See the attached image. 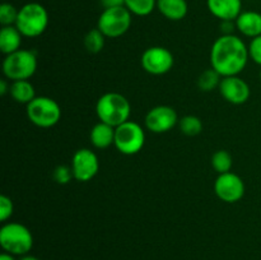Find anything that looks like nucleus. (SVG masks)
I'll return each instance as SVG.
<instances>
[{"mask_svg": "<svg viewBox=\"0 0 261 260\" xmlns=\"http://www.w3.org/2000/svg\"><path fill=\"white\" fill-rule=\"evenodd\" d=\"M249 59V46L236 35H222L212 46L211 65L222 76L239 75Z\"/></svg>", "mask_w": 261, "mask_h": 260, "instance_id": "f257e3e1", "label": "nucleus"}, {"mask_svg": "<svg viewBox=\"0 0 261 260\" xmlns=\"http://www.w3.org/2000/svg\"><path fill=\"white\" fill-rule=\"evenodd\" d=\"M96 114L99 121L117 127L130 119L132 105L129 99L117 92L102 94L96 103Z\"/></svg>", "mask_w": 261, "mask_h": 260, "instance_id": "f03ea898", "label": "nucleus"}, {"mask_svg": "<svg viewBox=\"0 0 261 260\" xmlns=\"http://www.w3.org/2000/svg\"><path fill=\"white\" fill-rule=\"evenodd\" d=\"M48 25V13L40 3H27L18 12L15 27L23 37L35 38L42 35Z\"/></svg>", "mask_w": 261, "mask_h": 260, "instance_id": "7ed1b4c3", "label": "nucleus"}, {"mask_svg": "<svg viewBox=\"0 0 261 260\" xmlns=\"http://www.w3.org/2000/svg\"><path fill=\"white\" fill-rule=\"evenodd\" d=\"M0 245L8 254L23 256L32 249L33 236L24 224L9 222L0 228Z\"/></svg>", "mask_w": 261, "mask_h": 260, "instance_id": "20e7f679", "label": "nucleus"}, {"mask_svg": "<svg viewBox=\"0 0 261 260\" xmlns=\"http://www.w3.org/2000/svg\"><path fill=\"white\" fill-rule=\"evenodd\" d=\"M37 70V56L31 50H18L5 55L3 73L9 81H28Z\"/></svg>", "mask_w": 261, "mask_h": 260, "instance_id": "39448f33", "label": "nucleus"}, {"mask_svg": "<svg viewBox=\"0 0 261 260\" xmlns=\"http://www.w3.org/2000/svg\"><path fill=\"white\" fill-rule=\"evenodd\" d=\"M27 117L33 125L42 129L53 127L60 121L61 107L51 97L37 96L25 107Z\"/></svg>", "mask_w": 261, "mask_h": 260, "instance_id": "423d86ee", "label": "nucleus"}, {"mask_svg": "<svg viewBox=\"0 0 261 260\" xmlns=\"http://www.w3.org/2000/svg\"><path fill=\"white\" fill-rule=\"evenodd\" d=\"M132 13L125 5L106 8L97 20V28L107 38H117L124 36L132 25Z\"/></svg>", "mask_w": 261, "mask_h": 260, "instance_id": "0eeeda50", "label": "nucleus"}, {"mask_svg": "<svg viewBox=\"0 0 261 260\" xmlns=\"http://www.w3.org/2000/svg\"><path fill=\"white\" fill-rule=\"evenodd\" d=\"M144 144L145 133L138 122L127 120L126 122L115 127L114 145L122 154H137L143 149Z\"/></svg>", "mask_w": 261, "mask_h": 260, "instance_id": "6e6552de", "label": "nucleus"}, {"mask_svg": "<svg viewBox=\"0 0 261 260\" xmlns=\"http://www.w3.org/2000/svg\"><path fill=\"white\" fill-rule=\"evenodd\" d=\"M142 66L152 75H163L173 68L175 59L168 48L162 46L148 47L142 55Z\"/></svg>", "mask_w": 261, "mask_h": 260, "instance_id": "1a4fd4ad", "label": "nucleus"}, {"mask_svg": "<svg viewBox=\"0 0 261 260\" xmlns=\"http://www.w3.org/2000/svg\"><path fill=\"white\" fill-rule=\"evenodd\" d=\"M74 178L79 183H88L98 173L99 161L96 153L88 148H81L71 158Z\"/></svg>", "mask_w": 261, "mask_h": 260, "instance_id": "9d476101", "label": "nucleus"}, {"mask_svg": "<svg viewBox=\"0 0 261 260\" xmlns=\"http://www.w3.org/2000/svg\"><path fill=\"white\" fill-rule=\"evenodd\" d=\"M214 193L226 203H236L245 195V183L239 175L233 172H226L218 175L214 181Z\"/></svg>", "mask_w": 261, "mask_h": 260, "instance_id": "9b49d317", "label": "nucleus"}, {"mask_svg": "<svg viewBox=\"0 0 261 260\" xmlns=\"http://www.w3.org/2000/svg\"><path fill=\"white\" fill-rule=\"evenodd\" d=\"M178 116L175 109L166 105L155 106L148 111L145 115L144 124L149 132L155 134H162V133L170 132L171 129L178 124Z\"/></svg>", "mask_w": 261, "mask_h": 260, "instance_id": "f8f14e48", "label": "nucleus"}, {"mask_svg": "<svg viewBox=\"0 0 261 260\" xmlns=\"http://www.w3.org/2000/svg\"><path fill=\"white\" fill-rule=\"evenodd\" d=\"M219 93L232 105H242L250 98V87L239 75L223 76L219 84Z\"/></svg>", "mask_w": 261, "mask_h": 260, "instance_id": "ddd939ff", "label": "nucleus"}, {"mask_svg": "<svg viewBox=\"0 0 261 260\" xmlns=\"http://www.w3.org/2000/svg\"><path fill=\"white\" fill-rule=\"evenodd\" d=\"M212 14L221 20H236L242 13L241 0H206Z\"/></svg>", "mask_w": 261, "mask_h": 260, "instance_id": "4468645a", "label": "nucleus"}, {"mask_svg": "<svg viewBox=\"0 0 261 260\" xmlns=\"http://www.w3.org/2000/svg\"><path fill=\"white\" fill-rule=\"evenodd\" d=\"M234 22L237 30L246 37L255 38L261 36V13L246 10L242 12Z\"/></svg>", "mask_w": 261, "mask_h": 260, "instance_id": "2eb2a0df", "label": "nucleus"}, {"mask_svg": "<svg viewBox=\"0 0 261 260\" xmlns=\"http://www.w3.org/2000/svg\"><path fill=\"white\" fill-rule=\"evenodd\" d=\"M157 9L165 18L177 22L188 15L189 5L186 0H157Z\"/></svg>", "mask_w": 261, "mask_h": 260, "instance_id": "dca6fc26", "label": "nucleus"}, {"mask_svg": "<svg viewBox=\"0 0 261 260\" xmlns=\"http://www.w3.org/2000/svg\"><path fill=\"white\" fill-rule=\"evenodd\" d=\"M91 143L98 149L109 148L115 143V127L106 122L99 121L91 130Z\"/></svg>", "mask_w": 261, "mask_h": 260, "instance_id": "f3484780", "label": "nucleus"}, {"mask_svg": "<svg viewBox=\"0 0 261 260\" xmlns=\"http://www.w3.org/2000/svg\"><path fill=\"white\" fill-rule=\"evenodd\" d=\"M22 33L15 25H7L0 31V51L4 55L20 50L22 45Z\"/></svg>", "mask_w": 261, "mask_h": 260, "instance_id": "a211bd4d", "label": "nucleus"}, {"mask_svg": "<svg viewBox=\"0 0 261 260\" xmlns=\"http://www.w3.org/2000/svg\"><path fill=\"white\" fill-rule=\"evenodd\" d=\"M9 93L12 98L18 103H23L27 106L32 99H35L36 91L33 84L30 81H15L10 83Z\"/></svg>", "mask_w": 261, "mask_h": 260, "instance_id": "6ab92c4d", "label": "nucleus"}, {"mask_svg": "<svg viewBox=\"0 0 261 260\" xmlns=\"http://www.w3.org/2000/svg\"><path fill=\"white\" fill-rule=\"evenodd\" d=\"M223 76L214 70L213 68L206 69L199 75L198 78V87L203 92H212L214 88H219V84Z\"/></svg>", "mask_w": 261, "mask_h": 260, "instance_id": "aec40b11", "label": "nucleus"}, {"mask_svg": "<svg viewBox=\"0 0 261 260\" xmlns=\"http://www.w3.org/2000/svg\"><path fill=\"white\" fill-rule=\"evenodd\" d=\"M124 5L133 15L147 17L157 8V0H125Z\"/></svg>", "mask_w": 261, "mask_h": 260, "instance_id": "412c9836", "label": "nucleus"}, {"mask_svg": "<svg viewBox=\"0 0 261 260\" xmlns=\"http://www.w3.org/2000/svg\"><path fill=\"white\" fill-rule=\"evenodd\" d=\"M105 40H106V36L98 28H93L84 37V47L88 53L98 54L105 47Z\"/></svg>", "mask_w": 261, "mask_h": 260, "instance_id": "4be33fe9", "label": "nucleus"}, {"mask_svg": "<svg viewBox=\"0 0 261 260\" xmlns=\"http://www.w3.org/2000/svg\"><path fill=\"white\" fill-rule=\"evenodd\" d=\"M178 126H180L182 134L188 135V137H195V135L200 134L203 130V122L198 116L186 115L178 120Z\"/></svg>", "mask_w": 261, "mask_h": 260, "instance_id": "5701e85b", "label": "nucleus"}, {"mask_svg": "<svg viewBox=\"0 0 261 260\" xmlns=\"http://www.w3.org/2000/svg\"><path fill=\"white\" fill-rule=\"evenodd\" d=\"M212 166H213V168L219 173V175H221V173L231 172V168L232 166H233L232 155L224 149L217 150L213 154V157H212Z\"/></svg>", "mask_w": 261, "mask_h": 260, "instance_id": "b1692460", "label": "nucleus"}, {"mask_svg": "<svg viewBox=\"0 0 261 260\" xmlns=\"http://www.w3.org/2000/svg\"><path fill=\"white\" fill-rule=\"evenodd\" d=\"M18 12L19 10L14 7V5L9 4V3H3L0 5V23L3 27L7 25H15L18 18Z\"/></svg>", "mask_w": 261, "mask_h": 260, "instance_id": "393cba45", "label": "nucleus"}, {"mask_svg": "<svg viewBox=\"0 0 261 260\" xmlns=\"http://www.w3.org/2000/svg\"><path fill=\"white\" fill-rule=\"evenodd\" d=\"M54 180L58 184H61V185H65V184L70 183L71 178H74L73 170L71 167L65 165H60L55 168L54 171Z\"/></svg>", "mask_w": 261, "mask_h": 260, "instance_id": "a878e982", "label": "nucleus"}, {"mask_svg": "<svg viewBox=\"0 0 261 260\" xmlns=\"http://www.w3.org/2000/svg\"><path fill=\"white\" fill-rule=\"evenodd\" d=\"M14 212V205L9 196L2 195L0 196V221L7 222Z\"/></svg>", "mask_w": 261, "mask_h": 260, "instance_id": "bb28decb", "label": "nucleus"}, {"mask_svg": "<svg viewBox=\"0 0 261 260\" xmlns=\"http://www.w3.org/2000/svg\"><path fill=\"white\" fill-rule=\"evenodd\" d=\"M249 55L254 63L261 65V36L252 38L249 45Z\"/></svg>", "mask_w": 261, "mask_h": 260, "instance_id": "cd10ccee", "label": "nucleus"}, {"mask_svg": "<svg viewBox=\"0 0 261 260\" xmlns=\"http://www.w3.org/2000/svg\"><path fill=\"white\" fill-rule=\"evenodd\" d=\"M234 28H236V22L234 20H222L221 31L223 35H233Z\"/></svg>", "mask_w": 261, "mask_h": 260, "instance_id": "c85d7f7f", "label": "nucleus"}, {"mask_svg": "<svg viewBox=\"0 0 261 260\" xmlns=\"http://www.w3.org/2000/svg\"><path fill=\"white\" fill-rule=\"evenodd\" d=\"M102 7L106 8H115V7H122L125 4V0H101Z\"/></svg>", "mask_w": 261, "mask_h": 260, "instance_id": "c756f323", "label": "nucleus"}, {"mask_svg": "<svg viewBox=\"0 0 261 260\" xmlns=\"http://www.w3.org/2000/svg\"><path fill=\"white\" fill-rule=\"evenodd\" d=\"M9 89L10 84L7 82V78L2 79V81H0V94H2V96H5V94L9 92Z\"/></svg>", "mask_w": 261, "mask_h": 260, "instance_id": "7c9ffc66", "label": "nucleus"}, {"mask_svg": "<svg viewBox=\"0 0 261 260\" xmlns=\"http://www.w3.org/2000/svg\"><path fill=\"white\" fill-rule=\"evenodd\" d=\"M0 260H15V259H14V255L8 254V252H3V254L0 255Z\"/></svg>", "mask_w": 261, "mask_h": 260, "instance_id": "2f4dec72", "label": "nucleus"}, {"mask_svg": "<svg viewBox=\"0 0 261 260\" xmlns=\"http://www.w3.org/2000/svg\"><path fill=\"white\" fill-rule=\"evenodd\" d=\"M19 260H40V259L36 256H32V255H23Z\"/></svg>", "mask_w": 261, "mask_h": 260, "instance_id": "473e14b6", "label": "nucleus"}, {"mask_svg": "<svg viewBox=\"0 0 261 260\" xmlns=\"http://www.w3.org/2000/svg\"><path fill=\"white\" fill-rule=\"evenodd\" d=\"M260 79H261V70H260Z\"/></svg>", "mask_w": 261, "mask_h": 260, "instance_id": "72a5a7b5", "label": "nucleus"}]
</instances>
